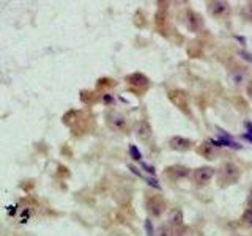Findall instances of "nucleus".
Returning <instances> with one entry per match:
<instances>
[{
	"label": "nucleus",
	"instance_id": "nucleus-7",
	"mask_svg": "<svg viewBox=\"0 0 252 236\" xmlns=\"http://www.w3.org/2000/svg\"><path fill=\"white\" fill-rule=\"evenodd\" d=\"M211 144H216L218 147H228V148H235V149H240L241 145L240 144H236V142L228 136L227 132H220V137L219 139H213L211 140Z\"/></svg>",
	"mask_w": 252,
	"mask_h": 236
},
{
	"label": "nucleus",
	"instance_id": "nucleus-18",
	"mask_svg": "<svg viewBox=\"0 0 252 236\" xmlns=\"http://www.w3.org/2000/svg\"><path fill=\"white\" fill-rule=\"evenodd\" d=\"M145 228H147L148 236H153V228H152V222H150V220H147V222H145Z\"/></svg>",
	"mask_w": 252,
	"mask_h": 236
},
{
	"label": "nucleus",
	"instance_id": "nucleus-22",
	"mask_svg": "<svg viewBox=\"0 0 252 236\" xmlns=\"http://www.w3.org/2000/svg\"><path fill=\"white\" fill-rule=\"evenodd\" d=\"M104 101L106 102H110V101H112V98H110V96H104Z\"/></svg>",
	"mask_w": 252,
	"mask_h": 236
},
{
	"label": "nucleus",
	"instance_id": "nucleus-14",
	"mask_svg": "<svg viewBox=\"0 0 252 236\" xmlns=\"http://www.w3.org/2000/svg\"><path fill=\"white\" fill-rule=\"evenodd\" d=\"M241 14L244 19H248L252 22V2L251 3H246L243 8H241Z\"/></svg>",
	"mask_w": 252,
	"mask_h": 236
},
{
	"label": "nucleus",
	"instance_id": "nucleus-4",
	"mask_svg": "<svg viewBox=\"0 0 252 236\" xmlns=\"http://www.w3.org/2000/svg\"><path fill=\"white\" fill-rule=\"evenodd\" d=\"M169 99H170L178 109L185 110L186 114H189V110H188V94H186L183 90H173V91H170V93H169Z\"/></svg>",
	"mask_w": 252,
	"mask_h": 236
},
{
	"label": "nucleus",
	"instance_id": "nucleus-2",
	"mask_svg": "<svg viewBox=\"0 0 252 236\" xmlns=\"http://www.w3.org/2000/svg\"><path fill=\"white\" fill-rule=\"evenodd\" d=\"M164 208H165V202L161 195H152L147 200V209L155 217H159L164 212Z\"/></svg>",
	"mask_w": 252,
	"mask_h": 236
},
{
	"label": "nucleus",
	"instance_id": "nucleus-15",
	"mask_svg": "<svg viewBox=\"0 0 252 236\" xmlns=\"http://www.w3.org/2000/svg\"><path fill=\"white\" fill-rule=\"evenodd\" d=\"M200 154H203L205 157H210V154H211V147H210V144L208 142H205V144H202L200 147H199V149H197Z\"/></svg>",
	"mask_w": 252,
	"mask_h": 236
},
{
	"label": "nucleus",
	"instance_id": "nucleus-21",
	"mask_svg": "<svg viewBox=\"0 0 252 236\" xmlns=\"http://www.w3.org/2000/svg\"><path fill=\"white\" fill-rule=\"evenodd\" d=\"M249 209H252V191H251V197H249Z\"/></svg>",
	"mask_w": 252,
	"mask_h": 236
},
{
	"label": "nucleus",
	"instance_id": "nucleus-10",
	"mask_svg": "<svg viewBox=\"0 0 252 236\" xmlns=\"http://www.w3.org/2000/svg\"><path fill=\"white\" fill-rule=\"evenodd\" d=\"M107 118H109V124L112 126L114 129L122 131V129H125V128H126V118H125L122 114L114 112V114H110Z\"/></svg>",
	"mask_w": 252,
	"mask_h": 236
},
{
	"label": "nucleus",
	"instance_id": "nucleus-9",
	"mask_svg": "<svg viewBox=\"0 0 252 236\" xmlns=\"http://www.w3.org/2000/svg\"><path fill=\"white\" fill-rule=\"evenodd\" d=\"M208 11L213 16H216V18H220V16L227 14L228 3H225V2H210L208 3Z\"/></svg>",
	"mask_w": 252,
	"mask_h": 236
},
{
	"label": "nucleus",
	"instance_id": "nucleus-13",
	"mask_svg": "<svg viewBox=\"0 0 252 236\" xmlns=\"http://www.w3.org/2000/svg\"><path fill=\"white\" fill-rule=\"evenodd\" d=\"M189 170L186 167H181V165H173V167L167 169V175L173 178H181V177H188Z\"/></svg>",
	"mask_w": 252,
	"mask_h": 236
},
{
	"label": "nucleus",
	"instance_id": "nucleus-20",
	"mask_svg": "<svg viewBox=\"0 0 252 236\" xmlns=\"http://www.w3.org/2000/svg\"><path fill=\"white\" fill-rule=\"evenodd\" d=\"M248 94H249V96L252 98V81L248 84Z\"/></svg>",
	"mask_w": 252,
	"mask_h": 236
},
{
	"label": "nucleus",
	"instance_id": "nucleus-12",
	"mask_svg": "<svg viewBox=\"0 0 252 236\" xmlns=\"http://www.w3.org/2000/svg\"><path fill=\"white\" fill-rule=\"evenodd\" d=\"M137 136L142 140H148L152 137V128H150V124L147 121H140L139 128H137Z\"/></svg>",
	"mask_w": 252,
	"mask_h": 236
},
{
	"label": "nucleus",
	"instance_id": "nucleus-8",
	"mask_svg": "<svg viewBox=\"0 0 252 236\" xmlns=\"http://www.w3.org/2000/svg\"><path fill=\"white\" fill-rule=\"evenodd\" d=\"M169 144H170V148L177 149V151H188V149L192 147V142L183 137H173L170 139Z\"/></svg>",
	"mask_w": 252,
	"mask_h": 236
},
{
	"label": "nucleus",
	"instance_id": "nucleus-3",
	"mask_svg": "<svg viewBox=\"0 0 252 236\" xmlns=\"http://www.w3.org/2000/svg\"><path fill=\"white\" fill-rule=\"evenodd\" d=\"M185 22H186V27L191 30V31H199L203 27V19L200 14H197L195 11L188 10L186 16H185Z\"/></svg>",
	"mask_w": 252,
	"mask_h": 236
},
{
	"label": "nucleus",
	"instance_id": "nucleus-17",
	"mask_svg": "<svg viewBox=\"0 0 252 236\" xmlns=\"http://www.w3.org/2000/svg\"><path fill=\"white\" fill-rule=\"evenodd\" d=\"M129 153L132 156V159H136V161H140L142 159V154H140V151L137 149L136 145H129Z\"/></svg>",
	"mask_w": 252,
	"mask_h": 236
},
{
	"label": "nucleus",
	"instance_id": "nucleus-19",
	"mask_svg": "<svg viewBox=\"0 0 252 236\" xmlns=\"http://www.w3.org/2000/svg\"><path fill=\"white\" fill-rule=\"evenodd\" d=\"M142 167H144L148 173H155V169L152 167V165H147V164H144V162H142Z\"/></svg>",
	"mask_w": 252,
	"mask_h": 236
},
{
	"label": "nucleus",
	"instance_id": "nucleus-16",
	"mask_svg": "<svg viewBox=\"0 0 252 236\" xmlns=\"http://www.w3.org/2000/svg\"><path fill=\"white\" fill-rule=\"evenodd\" d=\"M170 224H172V227L181 225V212L180 211H175L173 212V216H170Z\"/></svg>",
	"mask_w": 252,
	"mask_h": 236
},
{
	"label": "nucleus",
	"instance_id": "nucleus-1",
	"mask_svg": "<svg viewBox=\"0 0 252 236\" xmlns=\"http://www.w3.org/2000/svg\"><path fill=\"white\" fill-rule=\"evenodd\" d=\"M240 175H241V170L238 165L233 162H227L220 167L218 179L220 184H233L240 179Z\"/></svg>",
	"mask_w": 252,
	"mask_h": 236
},
{
	"label": "nucleus",
	"instance_id": "nucleus-5",
	"mask_svg": "<svg viewBox=\"0 0 252 236\" xmlns=\"http://www.w3.org/2000/svg\"><path fill=\"white\" fill-rule=\"evenodd\" d=\"M213 175H215V170L211 167H200L194 172V181L197 184L205 186L213 178Z\"/></svg>",
	"mask_w": 252,
	"mask_h": 236
},
{
	"label": "nucleus",
	"instance_id": "nucleus-11",
	"mask_svg": "<svg viewBox=\"0 0 252 236\" xmlns=\"http://www.w3.org/2000/svg\"><path fill=\"white\" fill-rule=\"evenodd\" d=\"M244 81H246V73L243 69H233L230 74H228V82L235 87H240Z\"/></svg>",
	"mask_w": 252,
	"mask_h": 236
},
{
	"label": "nucleus",
	"instance_id": "nucleus-6",
	"mask_svg": "<svg viewBox=\"0 0 252 236\" xmlns=\"http://www.w3.org/2000/svg\"><path fill=\"white\" fill-rule=\"evenodd\" d=\"M126 82H128L131 87H134V88H147L150 81L148 77L144 76L142 73H134V74H129L128 77H126Z\"/></svg>",
	"mask_w": 252,
	"mask_h": 236
}]
</instances>
